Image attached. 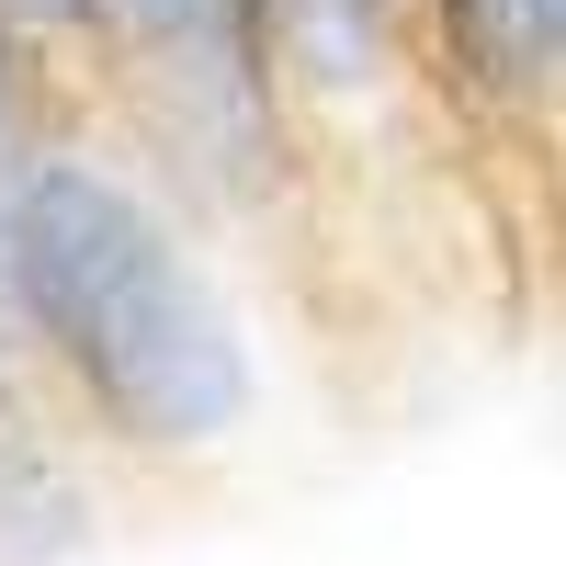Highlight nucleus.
<instances>
[{"instance_id": "1", "label": "nucleus", "mask_w": 566, "mask_h": 566, "mask_svg": "<svg viewBox=\"0 0 566 566\" xmlns=\"http://www.w3.org/2000/svg\"><path fill=\"white\" fill-rule=\"evenodd\" d=\"M0 340L114 488H193L272 419V352L227 239L91 114L0 193Z\"/></svg>"}, {"instance_id": "4", "label": "nucleus", "mask_w": 566, "mask_h": 566, "mask_svg": "<svg viewBox=\"0 0 566 566\" xmlns=\"http://www.w3.org/2000/svg\"><path fill=\"white\" fill-rule=\"evenodd\" d=\"M408 12L419 0H272L283 80H295V114L317 125V148H328V125H352L374 103H419Z\"/></svg>"}, {"instance_id": "3", "label": "nucleus", "mask_w": 566, "mask_h": 566, "mask_svg": "<svg viewBox=\"0 0 566 566\" xmlns=\"http://www.w3.org/2000/svg\"><path fill=\"white\" fill-rule=\"evenodd\" d=\"M103 499H114V464L69 431V408L0 340V566H91Z\"/></svg>"}, {"instance_id": "2", "label": "nucleus", "mask_w": 566, "mask_h": 566, "mask_svg": "<svg viewBox=\"0 0 566 566\" xmlns=\"http://www.w3.org/2000/svg\"><path fill=\"white\" fill-rule=\"evenodd\" d=\"M408 69L464 136H533L566 159V0H419Z\"/></svg>"}, {"instance_id": "5", "label": "nucleus", "mask_w": 566, "mask_h": 566, "mask_svg": "<svg viewBox=\"0 0 566 566\" xmlns=\"http://www.w3.org/2000/svg\"><path fill=\"white\" fill-rule=\"evenodd\" d=\"M23 34H45L69 69H91V34H103V0H0Z\"/></svg>"}]
</instances>
